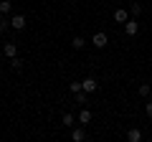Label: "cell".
Wrapping results in <instances>:
<instances>
[{
  "instance_id": "obj_1",
  "label": "cell",
  "mask_w": 152,
  "mask_h": 142,
  "mask_svg": "<svg viewBox=\"0 0 152 142\" xmlns=\"http://www.w3.org/2000/svg\"><path fill=\"white\" fill-rule=\"evenodd\" d=\"M107 43H109V36L104 31H96L91 36V46H94V48H107Z\"/></svg>"
},
{
  "instance_id": "obj_2",
  "label": "cell",
  "mask_w": 152,
  "mask_h": 142,
  "mask_svg": "<svg viewBox=\"0 0 152 142\" xmlns=\"http://www.w3.org/2000/svg\"><path fill=\"white\" fill-rule=\"evenodd\" d=\"M10 28L13 31H26V15H23V13L10 15Z\"/></svg>"
},
{
  "instance_id": "obj_3",
  "label": "cell",
  "mask_w": 152,
  "mask_h": 142,
  "mask_svg": "<svg viewBox=\"0 0 152 142\" xmlns=\"http://www.w3.org/2000/svg\"><path fill=\"white\" fill-rule=\"evenodd\" d=\"M81 89H84L86 94H91V91H96V89H99V81H96L94 76H86V79L81 81Z\"/></svg>"
},
{
  "instance_id": "obj_4",
  "label": "cell",
  "mask_w": 152,
  "mask_h": 142,
  "mask_svg": "<svg viewBox=\"0 0 152 142\" xmlns=\"http://www.w3.org/2000/svg\"><path fill=\"white\" fill-rule=\"evenodd\" d=\"M124 33L129 36V38H134L137 33H140V23H137V20H132V18H129V20L124 23Z\"/></svg>"
},
{
  "instance_id": "obj_5",
  "label": "cell",
  "mask_w": 152,
  "mask_h": 142,
  "mask_svg": "<svg viewBox=\"0 0 152 142\" xmlns=\"http://www.w3.org/2000/svg\"><path fill=\"white\" fill-rule=\"evenodd\" d=\"M3 56H5V59H15V56H18V46L13 43V41L3 43Z\"/></svg>"
},
{
  "instance_id": "obj_6",
  "label": "cell",
  "mask_w": 152,
  "mask_h": 142,
  "mask_svg": "<svg viewBox=\"0 0 152 142\" xmlns=\"http://www.w3.org/2000/svg\"><path fill=\"white\" fill-rule=\"evenodd\" d=\"M71 140H74V142H84V140H86V124L74 127V132H71Z\"/></svg>"
},
{
  "instance_id": "obj_7",
  "label": "cell",
  "mask_w": 152,
  "mask_h": 142,
  "mask_svg": "<svg viewBox=\"0 0 152 142\" xmlns=\"http://www.w3.org/2000/svg\"><path fill=\"white\" fill-rule=\"evenodd\" d=\"M76 119H79V124H89V122H91V112H89L86 107H81V112L76 114Z\"/></svg>"
},
{
  "instance_id": "obj_8",
  "label": "cell",
  "mask_w": 152,
  "mask_h": 142,
  "mask_svg": "<svg viewBox=\"0 0 152 142\" xmlns=\"http://www.w3.org/2000/svg\"><path fill=\"white\" fill-rule=\"evenodd\" d=\"M114 20H117V23H127V20H129L127 8H117V10H114Z\"/></svg>"
},
{
  "instance_id": "obj_9",
  "label": "cell",
  "mask_w": 152,
  "mask_h": 142,
  "mask_svg": "<svg viewBox=\"0 0 152 142\" xmlns=\"http://www.w3.org/2000/svg\"><path fill=\"white\" fill-rule=\"evenodd\" d=\"M127 140H129V142H140L142 140V132L137 130V127H132V130H127Z\"/></svg>"
},
{
  "instance_id": "obj_10",
  "label": "cell",
  "mask_w": 152,
  "mask_h": 142,
  "mask_svg": "<svg viewBox=\"0 0 152 142\" xmlns=\"http://www.w3.org/2000/svg\"><path fill=\"white\" fill-rule=\"evenodd\" d=\"M71 46H74L76 51H81L84 46H86V38H84V36H74V38H71Z\"/></svg>"
},
{
  "instance_id": "obj_11",
  "label": "cell",
  "mask_w": 152,
  "mask_h": 142,
  "mask_svg": "<svg viewBox=\"0 0 152 142\" xmlns=\"http://www.w3.org/2000/svg\"><path fill=\"white\" fill-rule=\"evenodd\" d=\"M0 13H3V15H10L13 13V3L10 0H3V3H0Z\"/></svg>"
},
{
  "instance_id": "obj_12",
  "label": "cell",
  "mask_w": 152,
  "mask_h": 142,
  "mask_svg": "<svg viewBox=\"0 0 152 142\" xmlns=\"http://www.w3.org/2000/svg\"><path fill=\"white\" fill-rule=\"evenodd\" d=\"M8 28H10V18H8V15H3V13H0V33H5Z\"/></svg>"
},
{
  "instance_id": "obj_13",
  "label": "cell",
  "mask_w": 152,
  "mask_h": 142,
  "mask_svg": "<svg viewBox=\"0 0 152 142\" xmlns=\"http://www.w3.org/2000/svg\"><path fill=\"white\" fill-rule=\"evenodd\" d=\"M74 99H76V104L86 107V91H84V89H81V91H76V94H74Z\"/></svg>"
},
{
  "instance_id": "obj_14",
  "label": "cell",
  "mask_w": 152,
  "mask_h": 142,
  "mask_svg": "<svg viewBox=\"0 0 152 142\" xmlns=\"http://www.w3.org/2000/svg\"><path fill=\"white\" fill-rule=\"evenodd\" d=\"M137 94H140V97H150V94H152V86H150V84H140Z\"/></svg>"
},
{
  "instance_id": "obj_15",
  "label": "cell",
  "mask_w": 152,
  "mask_h": 142,
  "mask_svg": "<svg viewBox=\"0 0 152 142\" xmlns=\"http://www.w3.org/2000/svg\"><path fill=\"white\" fill-rule=\"evenodd\" d=\"M61 122H64L66 127H74V124H76V122H79V119H76L74 114H69V112H66V114H64V119H61Z\"/></svg>"
},
{
  "instance_id": "obj_16",
  "label": "cell",
  "mask_w": 152,
  "mask_h": 142,
  "mask_svg": "<svg viewBox=\"0 0 152 142\" xmlns=\"http://www.w3.org/2000/svg\"><path fill=\"white\" fill-rule=\"evenodd\" d=\"M10 66H13L15 71H20V69H23V59H18V56H15V59H10Z\"/></svg>"
},
{
  "instance_id": "obj_17",
  "label": "cell",
  "mask_w": 152,
  "mask_h": 142,
  "mask_svg": "<svg viewBox=\"0 0 152 142\" xmlns=\"http://www.w3.org/2000/svg\"><path fill=\"white\" fill-rule=\"evenodd\" d=\"M69 91H71V94L81 91V81H71V84H69Z\"/></svg>"
},
{
  "instance_id": "obj_18",
  "label": "cell",
  "mask_w": 152,
  "mask_h": 142,
  "mask_svg": "<svg viewBox=\"0 0 152 142\" xmlns=\"http://www.w3.org/2000/svg\"><path fill=\"white\" fill-rule=\"evenodd\" d=\"M129 13H132V15H140V13H142V5H140V3H132V5H129Z\"/></svg>"
},
{
  "instance_id": "obj_19",
  "label": "cell",
  "mask_w": 152,
  "mask_h": 142,
  "mask_svg": "<svg viewBox=\"0 0 152 142\" xmlns=\"http://www.w3.org/2000/svg\"><path fill=\"white\" fill-rule=\"evenodd\" d=\"M145 114L152 119V102H147V104H145Z\"/></svg>"
}]
</instances>
